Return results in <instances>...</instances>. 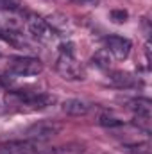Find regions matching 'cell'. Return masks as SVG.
<instances>
[{
    "mask_svg": "<svg viewBox=\"0 0 152 154\" xmlns=\"http://www.w3.org/2000/svg\"><path fill=\"white\" fill-rule=\"evenodd\" d=\"M7 68H9V72H11L13 75L32 77V75H38V74L43 72V63L39 61L38 57H31V56H18V57L9 59Z\"/></svg>",
    "mask_w": 152,
    "mask_h": 154,
    "instance_id": "1",
    "label": "cell"
},
{
    "mask_svg": "<svg viewBox=\"0 0 152 154\" xmlns=\"http://www.w3.org/2000/svg\"><path fill=\"white\" fill-rule=\"evenodd\" d=\"M25 25H27L29 32L38 39V41H41V43H52L56 39V36H57V31L45 18H39V16H34V14H29L27 16Z\"/></svg>",
    "mask_w": 152,
    "mask_h": 154,
    "instance_id": "2",
    "label": "cell"
},
{
    "mask_svg": "<svg viewBox=\"0 0 152 154\" xmlns=\"http://www.w3.org/2000/svg\"><path fill=\"white\" fill-rule=\"evenodd\" d=\"M56 68H57V72L65 77V79H70V81H79V79H82V75H84L81 65L77 63V59H75V54L59 52Z\"/></svg>",
    "mask_w": 152,
    "mask_h": 154,
    "instance_id": "3",
    "label": "cell"
},
{
    "mask_svg": "<svg viewBox=\"0 0 152 154\" xmlns=\"http://www.w3.org/2000/svg\"><path fill=\"white\" fill-rule=\"evenodd\" d=\"M41 143L38 140L23 138V140H11L0 145V154H38L41 149Z\"/></svg>",
    "mask_w": 152,
    "mask_h": 154,
    "instance_id": "4",
    "label": "cell"
},
{
    "mask_svg": "<svg viewBox=\"0 0 152 154\" xmlns=\"http://www.w3.org/2000/svg\"><path fill=\"white\" fill-rule=\"evenodd\" d=\"M132 43L123 36H108L106 38V50L113 56V59H125L131 54Z\"/></svg>",
    "mask_w": 152,
    "mask_h": 154,
    "instance_id": "5",
    "label": "cell"
},
{
    "mask_svg": "<svg viewBox=\"0 0 152 154\" xmlns=\"http://www.w3.org/2000/svg\"><path fill=\"white\" fill-rule=\"evenodd\" d=\"M59 131H61V125H57V124H52V122H38V124L31 125L25 134H27V138H31V140L45 142V140L56 136Z\"/></svg>",
    "mask_w": 152,
    "mask_h": 154,
    "instance_id": "6",
    "label": "cell"
},
{
    "mask_svg": "<svg viewBox=\"0 0 152 154\" xmlns=\"http://www.w3.org/2000/svg\"><path fill=\"white\" fill-rule=\"evenodd\" d=\"M61 109L66 113V115H72V116H84L88 115L90 111V104L86 100H81V99H68L63 102Z\"/></svg>",
    "mask_w": 152,
    "mask_h": 154,
    "instance_id": "7",
    "label": "cell"
},
{
    "mask_svg": "<svg viewBox=\"0 0 152 154\" xmlns=\"http://www.w3.org/2000/svg\"><path fill=\"white\" fill-rule=\"evenodd\" d=\"M111 82L118 88H134L140 84V81L134 75L127 74V72H113L111 74Z\"/></svg>",
    "mask_w": 152,
    "mask_h": 154,
    "instance_id": "8",
    "label": "cell"
},
{
    "mask_svg": "<svg viewBox=\"0 0 152 154\" xmlns=\"http://www.w3.org/2000/svg\"><path fill=\"white\" fill-rule=\"evenodd\" d=\"M150 100L149 99H134L131 100V109L136 113L138 118H150Z\"/></svg>",
    "mask_w": 152,
    "mask_h": 154,
    "instance_id": "9",
    "label": "cell"
},
{
    "mask_svg": "<svg viewBox=\"0 0 152 154\" xmlns=\"http://www.w3.org/2000/svg\"><path fill=\"white\" fill-rule=\"evenodd\" d=\"M91 61H93L95 66H99V68H102V70H109V68H111V63H113V56H111L106 48H100V50H97V52L93 54Z\"/></svg>",
    "mask_w": 152,
    "mask_h": 154,
    "instance_id": "10",
    "label": "cell"
},
{
    "mask_svg": "<svg viewBox=\"0 0 152 154\" xmlns=\"http://www.w3.org/2000/svg\"><path fill=\"white\" fill-rule=\"evenodd\" d=\"M99 124L104 127H120V125H123V120H120L118 116L111 115V113H104L99 116Z\"/></svg>",
    "mask_w": 152,
    "mask_h": 154,
    "instance_id": "11",
    "label": "cell"
},
{
    "mask_svg": "<svg viewBox=\"0 0 152 154\" xmlns=\"http://www.w3.org/2000/svg\"><path fill=\"white\" fill-rule=\"evenodd\" d=\"M0 11H20V4L16 0H0Z\"/></svg>",
    "mask_w": 152,
    "mask_h": 154,
    "instance_id": "12",
    "label": "cell"
},
{
    "mask_svg": "<svg viewBox=\"0 0 152 154\" xmlns=\"http://www.w3.org/2000/svg\"><path fill=\"white\" fill-rule=\"evenodd\" d=\"M127 11H123V9H114V11H111V18H113L116 23H123L125 20H127Z\"/></svg>",
    "mask_w": 152,
    "mask_h": 154,
    "instance_id": "13",
    "label": "cell"
},
{
    "mask_svg": "<svg viewBox=\"0 0 152 154\" xmlns=\"http://www.w3.org/2000/svg\"><path fill=\"white\" fill-rule=\"evenodd\" d=\"M5 111H7V106L0 102V115H2V113H5Z\"/></svg>",
    "mask_w": 152,
    "mask_h": 154,
    "instance_id": "14",
    "label": "cell"
}]
</instances>
